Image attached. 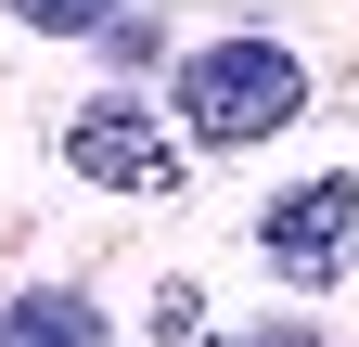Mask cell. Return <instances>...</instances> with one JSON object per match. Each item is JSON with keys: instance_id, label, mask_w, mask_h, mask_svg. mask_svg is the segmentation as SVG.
<instances>
[{"instance_id": "7", "label": "cell", "mask_w": 359, "mask_h": 347, "mask_svg": "<svg viewBox=\"0 0 359 347\" xmlns=\"http://www.w3.org/2000/svg\"><path fill=\"white\" fill-rule=\"evenodd\" d=\"M244 347H321V334H295V322H269V334H244Z\"/></svg>"}, {"instance_id": "3", "label": "cell", "mask_w": 359, "mask_h": 347, "mask_svg": "<svg viewBox=\"0 0 359 347\" xmlns=\"http://www.w3.org/2000/svg\"><path fill=\"white\" fill-rule=\"evenodd\" d=\"M65 167H77L90 193H180V142L154 129V103H77Z\"/></svg>"}, {"instance_id": "2", "label": "cell", "mask_w": 359, "mask_h": 347, "mask_svg": "<svg viewBox=\"0 0 359 347\" xmlns=\"http://www.w3.org/2000/svg\"><path fill=\"white\" fill-rule=\"evenodd\" d=\"M257 244H269V270H283V283H346V257H359V167L295 181V193L257 219Z\"/></svg>"}, {"instance_id": "5", "label": "cell", "mask_w": 359, "mask_h": 347, "mask_svg": "<svg viewBox=\"0 0 359 347\" xmlns=\"http://www.w3.org/2000/svg\"><path fill=\"white\" fill-rule=\"evenodd\" d=\"M13 13H26L39 39H116V13H128V0H13Z\"/></svg>"}, {"instance_id": "1", "label": "cell", "mask_w": 359, "mask_h": 347, "mask_svg": "<svg viewBox=\"0 0 359 347\" xmlns=\"http://www.w3.org/2000/svg\"><path fill=\"white\" fill-rule=\"evenodd\" d=\"M308 116V65L283 39H205L193 65H180V142H283Z\"/></svg>"}, {"instance_id": "4", "label": "cell", "mask_w": 359, "mask_h": 347, "mask_svg": "<svg viewBox=\"0 0 359 347\" xmlns=\"http://www.w3.org/2000/svg\"><path fill=\"white\" fill-rule=\"evenodd\" d=\"M0 347H103V309H90L77 283H39L0 309Z\"/></svg>"}, {"instance_id": "6", "label": "cell", "mask_w": 359, "mask_h": 347, "mask_svg": "<svg viewBox=\"0 0 359 347\" xmlns=\"http://www.w3.org/2000/svg\"><path fill=\"white\" fill-rule=\"evenodd\" d=\"M154 334H167V347H180V334H205V296H193V283H167V296H154Z\"/></svg>"}]
</instances>
